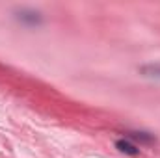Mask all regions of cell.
I'll list each match as a JSON object with an SVG mask.
<instances>
[{"label": "cell", "mask_w": 160, "mask_h": 158, "mask_svg": "<svg viewBox=\"0 0 160 158\" xmlns=\"http://www.w3.org/2000/svg\"><path fill=\"white\" fill-rule=\"evenodd\" d=\"M116 145H118V149H119L121 153H127V155H132V156L140 153V151H138L134 145H130V143H128V141H125V140H119Z\"/></svg>", "instance_id": "1"}]
</instances>
